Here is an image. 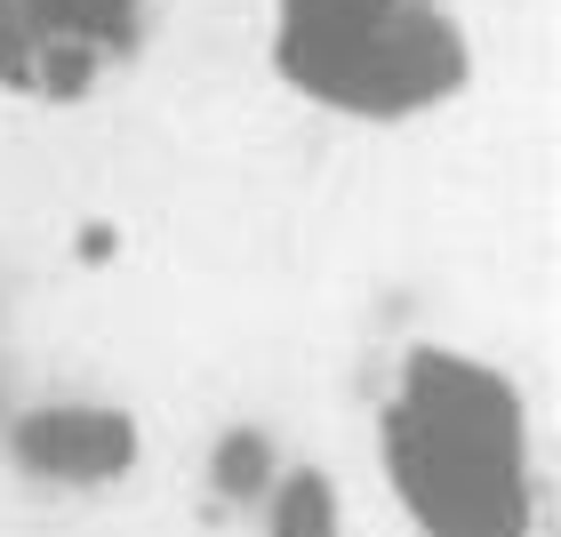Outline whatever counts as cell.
Returning <instances> with one entry per match:
<instances>
[{
  "mask_svg": "<svg viewBox=\"0 0 561 537\" xmlns=\"http://www.w3.org/2000/svg\"><path fill=\"white\" fill-rule=\"evenodd\" d=\"M377 481L410 537H538L546 466L514 369L425 338L377 393Z\"/></svg>",
  "mask_w": 561,
  "mask_h": 537,
  "instance_id": "6da1fadb",
  "label": "cell"
},
{
  "mask_svg": "<svg viewBox=\"0 0 561 537\" xmlns=\"http://www.w3.org/2000/svg\"><path fill=\"white\" fill-rule=\"evenodd\" d=\"M265 537H345L337 490H329L321 466H289L265 498Z\"/></svg>",
  "mask_w": 561,
  "mask_h": 537,
  "instance_id": "5b68a950",
  "label": "cell"
},
{
  "mask_svg": "<svg viewBox=\"0 0 561 537\" xmlns=\"http://www.w3.org/2000/svg\"><path fill=\"white\" fill-rule=\"evenodd\" d=\"M152 41V0H0V96L89 105Z\"/></svg>",
  "mask_w": 561,
  "mask_h": 537,
  "instance_id": "3957f363",
  "label": "cell"
},
{
  "mask_svg": "<svg viewBox=\"0 0 561 537\" xmlns=\"http://www.w3.org/2000/svg\"><path fill=\"white\" fill-rule=\"evenodd\" d=\"M273 81L353 129H410L473 89V33L449 0H265Z\"/></svg>",
  "mask_w": 561,
  "mask_h": 537,
  "instance_id": "7a4b0ae2",
  "label": "cell"
},
{
  "mask_svg": "<svg viewBox=\"0 0 561 537\" xmlns=\"http://www.w3.org/2000/svg\"><path fill=\"white\" fill-rule=\"evenodd\" d=\"M0 457H9L33 490L89 498V490H113V481L137 473L145 433H137L129 409H113V401H33V409L9 418Z\"/></svg>",
  "mask_w": 561,
  "mask_h": 537,
  "instance_id": "277c9868",
  "label": "cell"
}]
</instances>
